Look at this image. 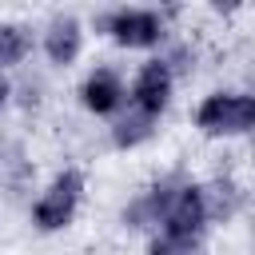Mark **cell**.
Wrapping results in <instances>:
<instances>
[{
  "label": "cell",
  "instance_id": "cell-1",
  "mask_svg": "<svg viewBox=\"0 0 255 255\" xmlns=\"http://www.w3.org/2000/svg\"><path fill=\"white\" fill-rule=\"evenodd\" d=\"M195 124L207 131V135H243L251 131L255 124V100L251 96H207L195 112Z\"/></svg>",
  "mask_w": 255,
  "mask_h": 255
},
{
  "label": "cell",
  "instance_id": "cell-2",
  "mask_svg": "<svg viewBox=\"0 0 255 255\" xmlns=\"http://www.w3.org/2000/svg\"><path fill=\"white\" fill-rule=\"evenodd\" d=\"M80 195H84V175H80V171H60V175L52 179V187L40 195V203L32 207V219H36V227H44V231H56V227L72 223Z\"/></svg>",
  "mask_w": 255,
  "mask_h": 255
},
{
  "label": "cell",
  "instance_id": "cell-3",
  "mask_svg": "<svg viewBox=\"0 0 255 255\" xmlns=\"http://www.w3.org/2000/svg\"><path fill=\"white\" fill-rule=\"evenodd\" d=\"M207 223V199L199 187H179L171 203L163 207V235H187L195 239Z\"/></svg>",
  "mask_w": 255,
  "mask_h": 255
},
{
  "label": "cell",
  "instance_id": "cell-4",
  "mask_svg": "<svg viewBox=\"0 0 255 255\" xmlns=\"http://www.w3.org/2000/svg\"><path fill=\"white\" fill-rule=\"evenodd\" d=\"M108 32H112V40L124 44V48H147V44H155V40L163 36V24H159L155 12L124 8V12L108 16Z\"/></svg>",
  "mask_w": 255,
  "mask_h": 255
},
{
  "label": "cell",
  "instance_id": "cell-5",
  "mask_svg": "<svg viewBox=\"0 0 255 255\" xmlns=\"http://www.w3.org/2000/svg\"><path fill=\"white\" fill-rule=\"evenodd\" d=\"M131 100H135V112H139V116L155 120V116L167 108V100H171V72H167V64L151 60V64L135 76Z\"/></svg>",
  "mask_w": 255,
  "mask_h": 255
},
{
  "label": "cell",
  "instance_id": "cell-6",
  "mask_svg": "<svg viewBox=\"0 0 255 255\" xmlns=\"http://www.w3.org/2000/svg\"><path fill=\"white\" fill-rule=\"evenodd\" d=\"M84 108L88 112H96V116H108L112 108H120V100H124V84L116 80V72H108V68H100V72H92L88 80H84Z\"/></svg>",
  "mask_w": 255,
  "mask_h": 255
},
{
  "label": "cell",
  "instance_id": "cell-7",
  "mask_svg": "<svg viewBox=\"0 0 255 255\" xmlns=\"http://www.w3.org/2000/svg\"><path fill=\"white\" fill-rule=\"evenodd\" d=\"M44 48H48V60L52 64H72L76 52H80V24L72 16H60L52 20L48 36H44Z\"/></svg>",
  "mask_w": 255,
  "mask_h": 255
},
{
  "label": "cell",
  "instance_id": "cell-8",
  "mask_svg": "<svg viewBox=\"0 0 255 255\" xmlns=\"http://www.w3.org/2000/svg\"><path fill=\"white\" fill-rule=\"evenodd\" d=\"M24 52H28V36H24V28H16V24H0V68L20 64Z\"/></svg>",
  "mask_w": 255,
  "mask_h": 255
},
{
  "label": "cell",
  "instance_id": "cell-9",
  "mask_svg": "<svg viewBox=\"0 0 255 255\" xmlns=\"http://www.w3.org/2000/svg\"><path fill=\"white\" fill-rule=\"evenodd\" d=\"M147 135H151V120H147V116H139V112L116 124V143H120V147H135V143H139V139H147Z\"/></svg>",
  "mask_w": 255,
  "mask_h": 255
},
{
  "label": "cell",
  "instance_id": "cell-10",
  "mask_svg": "<svg viewBox=\"0 0 255 255\" xmlns=\"http://www.w3.org/2000/svg\"><path fill=\"white\" fill-rule=\"evenodd\" d=\"M151 255H199V243L187 235H159L151 243Z\"/></svg>",
  "mask_w": 255,
  "mask_h": 255
},
{
  "label": "cell",
  "instance_id": "cell-11",
  "mask_svg": "<svg viewBox=\"0 0 255 255\" xmlns=\"http://www.w3.org/2000/svg\"><path fill=\"white\" fill-rule=\"evenodd\" d=\"M4 100H8V84H4V76H0V108H4Z\"/></svg>",
  "mask_w": 255,
  "mask_h": 255
}]
</instances>
